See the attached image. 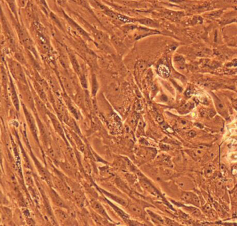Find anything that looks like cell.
I'll return each instance as SVG.
<instances>
[{
  "mask_svg": "<svg viewBox=\"0 0 237 226\" xmlns=\"http://www.w3.org/2000/svg\"><path fill=\"white\" fill-rule=\"evenodd\" d=\"M17 32H18L19 38L20 40L21 41L22 43L24 45L30 52L33 53L35 56H37V52H36V49H35L34 44H33V41L30 38L29 34H27L26 31L21 27L17 26Z\"/></svg>",
  "mask_w": 237,
  "mask_h": 226,
  "instance_id": "cell-1",
  "label": "cell"
},
{
  "mask_svg": "<svg viewBox=\"0 0 237 226\" xmlns=\"http://www.w3.org/2000/svg\"><path fill=\"white\" fill-rule=\"evenodd\" d=\"M9 67H10L11 72L13 76L18 81L26 84V78H25V75L22 69L21 66L16 61H11L9 62Z\"/></svg>",
  "mask_w": 237,
  "mask_h": 226,
  "instance_id": "cell-2",
  "label": "cell"
},
{
  "mask_svg": "<svg viewBox=\"0 0 237 226\" xmlns=\"http://www.w3.org/2000/svg\"><path fill=\"white\" fill-rule=\"evenodd\" d=\"M23 109H24V112L25 118H26V122H27L28 125H29V126L30 129H31V133L33 134V135H34V137H35V139H36V140L37 141L38 140V129H37V127H36V122H35L34 117H33L32 115L30 113V112L28 111L27 109H26V107H25L24 105L23 106Z\"/></svg>",
  "mask_w": 237,
  "mask_h": 226,
  "instance_id": "cell-3",
  "label": "cell"
},
{
  "mask_svg": "<svg viewBox=\"0 0 237 226\" xmlns=\"http://www.w3.org/2000/svg\"><path fill=\"white\" fill-rule=\"evenodd\" d=\"M181 199L182 201L187 202V203H193V205H200V201H199L198 198L196 195L191 192H184L183 193L181 196Z\"/></svg>",
  "mask_w": 237,
  "mask_h": 226,
  "instance_id": "cell-4",
  "label": "cell"
},
{
  "mask_svg": "<svg viewBox=\"0 0 237 226\" xmlns=\"http://www.w3.org/2000/svg\"><path fill=\"white\" fill-rule=\"evenodd\" d=\"M48 116L49 117H50V120H51L52 125H53V126H54V127L56 132H57L58 134H60V135H61L63 138L65 139L64 131V129H63V127H62V126H61V123H60L59 121H58V119L56 118V116L51 113H48Z\"/></svg>",
  "mask_w": 237,
  "mask_h": 226,
  "instance_id": "cell-5",
  "label": "cell"
},
{
  "mask_svg": "<svg viewBox=\"0 0 237 226\" xmlns=\"http://www.w3.org/2000/svg\"><path fill=\"white\" fill-rule=\"evenodd\" d=\"M68 52L71 64H72V67H73L74 70L75 71L76 73H77V75H78L79 76H80L82 74L81 73V67H80V65H79V62H78V61H77V58H76L75 54H74L72 52H71L70 50H68Z\"/></svg>",
  "mask_w": 237,
  "mask_h": 226,
  "instance_id": "cell-6",
  "label": "cell"
},
{
  "mask_svg": "<svg viewBox=\"0 0 237 226\" xmlns=\"http://www.w3.org/2000/svg\"><path fill=\"white\" fill-rule=\"evenodd\" d=\"M91 207H92L93 209H94L97 214L100 215V216H102L104 218H107V219H109V216L107 215V212H106V210L104 209L103 206H102L99 202L93 200V201L91 202Z\"/></svg>",
  "mask_w": 237,
  "mask_h": 226,
  "instance_id": "cell-7",
  "label": "cell"
},
{
  "mask_svg": "<svg viewBox=\"0 0 237 226\" xmlns=\"http://www.w3.org/2000/svg\"><path fill=\"white\" fill-rule=\"evenodd\" d=\"M10 93H11V96L13 103L14 106H15V109H16L17 111H19V109H20V102H19V99H18V97H17V93H16V91H15V87H14V85H13V82L11 80H10Z\"/></svg>",
  "mask_w": 237,
  "mask_h": 226,
  "instance_id": "cell-8",
  "label": "cell"
},
{
  "mask_svg": "<svg viewBox=\"0 0 237 226\" xmlns=\"http://www.w3.org/2000/svg\"><path fill=\"white\" fill-rule=\"evenodd\" d=\"M102 191H103L104 194H106V196H107L109 198L111 199V200H114L115 202H117L118 204L121 205L122 206L127 207L128 206V205H129V203L127 202V200H124V199L118 196L114 195V194H111V193L107 192V191H104V190H102Z\"/></svg>",
  "mask_w": 237,
  "mask_h": 226,
  "instance_id": "cell-9",
  "label": "cell"
},
{
  "mask_svg": "<svg viewBox=\"0 0 237 226\" xmlns=\"http://www.w3.org/2000/svg\"><path fill=\"white\" fill-rule=\"evenodd\" d=\"M50 195H51L52 201L54 202L55 205H56L58 207H66V204L64 203V200L60 198L59 196L53 189L51 190Z\"/></svg>",
  "mask_w": 237,
  "mask_h": 226,
  "instance_id": "cell-10",
  "label": "cell"
},
{
  "mask_svg": "<svg viewBox=\"0 0 237 226\" xmlns=\"http://www.w3.org/2000/svg\"><path fill=\"white\" fill-rule=\"evenodd\" d=\"M140 182L142 186H143L145 189H146L148 192H150L154 196H158L157 191H156V189H154V188L153 187V186L151 184H150V182H148L147 180L143 179V178H140Z\"/></svg>",
  "mask_w": 237,
  "mask_h": 226,
  "instance_id": "cell-11",
  "label": "cell"
},
{
  "mask_svg": "<svg viewBox=\"0 0 237 226\" xmlns=\"http://www.w3.org/2000/svg\"><path fill=\"white\" fill-rule=\"evenodd\" d=\"M38 43L40 44L41 48L42 49L44 52H47L50 50V45L48 43V41L45 38V36L40 33H38Z\"/></svg>",
  "mask_w": 237,
  "mask_h": 226,
  "instance_id": "cell-12",
  "label": "cell"
},
{
  "mask_svg": "<svg viewBox=\"0 0 237 226\" xmlns=\"http://www.w3.org/2000/svg\"><path fill=\"white\" fill-rule=\"evenodd\" d=\"M34 86H35V88H36V91H37L38 94V95L40 96V98L42 99V101H44V102H47V97L46 91H45V89H44V88L41 86V85L38 82H35Z\"/></svg>",
  "mask_w": 237,
  "mask_h": 226,
  "instance_id": "cell-13",
  "label": "cell"
},
{
  "mask_svg": "<svg viewBox=\"0 0 237 226\" xmlns=\"http://www.w3.org/2000/svg\"><path fill=\"white\" fill-rule=\"evenodd\" d=\"M61 82H62L63 84H64V87L66 88V89L67 90L68 92L69 93H72V92H73V86H72L71 82L68 79V77H66V76L64 75H61Z\"/></svg>",
  "mask_w": 237,
  "mask_h": 226,
  "instance_id": "cell-14",
  "label": "cell"
},
{
  "mask_svg": "<svg viewBox=\"0 0 237 226\" xmlns=\"http://www.w3.org/2000/svg\"><path fill=\"white\" fill-rule=\"evenodd\" d=\"M66 19H67L68 20V22L70 23L71 24V25H72V27H73L74 28H75V29L77 30V31H78L79 33L80 34H81L82 36H83V37L85 38H86L87 40H91V38L89 37V36H88V35L87 34V33L86 32H85L84 31H83V29H81V27H79L78 25H77V24H76L75 23H74L73 21H72V20H70V19L68 17H66Z\"/></svg>",
  "mask_w": 237,
  "mask_h": 226,
  "instance_id": "cell-15",
  "label": "cell"
},
{
  "mask_svg": "<svg viewBox=\"0 0 237 226\" xmlns=\"http://www.w3.org/2000/svg\"><path fill=\"white\" fill-rule=\"evenodd\" d=\"M214 99L215 104H216V108H217V109L219 113H221L222 116H227V113H226V110H225V107H224L223 104H222V102L219 100V99L217 97H216L215 95L214 96Z\"/></svg>",
  "mask_w": 237,
  "mask_h": 226,
  "instance_id": "cell-16",
  "label": "cell"
},
{
  "mask_svg": "<svg viewBox=\"0 0 237 226\" xmlns=\"http://www.w3.org/2000/svg\"><path fill=\"white\" fill-rule=\"evenodd\" d=\"M93 219H94V221H95V223L97 224H98V225H108V221L106 220V218L104 219V217H103L102 216H100V215L99 214H93Z\"/></svg>",
  "mask_w": 237,
  "mask_h": 226,
  "instance_id": "cell-17",
  "label": "cell"
},
{
  "mask_svg": "<svg viewBox=\"0 0 237 226\" xmlns=\"http://www.w3.org/2000/svg\"><path fill=\"white\" fill-rule=\"evenodd\" d=\"M147 66H148V64H147V63L145 62V61H143V60L138 61L135 66L136 72H143V71H144L146 69Z\"/></svg>",
  "mask_w": 237,
  "mask_h": 226,
  "instance_id": "cell-18",
  "label": "cell"
},
{
  "mask_svg": "<svg viewBox=\"0 0 237 226\" xmlns=\"http://www.w3.org/2000/svg\"><path fill=\"white\" fill-rule=\"evenodd\" d=\"M158 72H159V75L163 77H168L170 75V70H169L168 68L164 65L159 66V68H158Z\"/></svg>",
  "mask_w": 237,
  "mask_h": 226,
  "instance_id": "cell-19",
  "label": "cell"
},
{
  "mask_svg": "<svg viewBox=\"0 0 237 226\" xmlns=\"http://www.w3.org/2000/svg\"><path fill=\"white\" fill-rule=\"evenodd\" d=\"M128 207H129V211H132L134 214L138 215V216H141L142 214H143L141 208L139 207L137 205H134V204H129L128 205Z\"/></svg>",
  "mask_w": 237,
  "mask_h": 226,
  "instance_id": "cell-20",
  "label": "cell"
},
{
  "mask_svg": "<svg viewBox=\"0 0 237 226\" xmlns=\"http://www.w3.org/2000/svg\"><path fill=\"white\" fill-rule=\"evenodd\" d=\"M66 102H67L68 106L69 109L70 110L71 112H72V113L74 115V116H75L76 118H77V119H79V112L77 111V110L75 108V107H74L72 104H71L70 101L69 99H68V101H67V99H66Z\"/></svg>",
  "mask_w": 237,
  "mask_h": 226,
  "instance_id": "cell-21",
  "label": "cell"
},
{
  "mask_svg": "<svg viewBox=\"0 0 237 226\" xmlns=\"http://www.w3.org/2000/svg\"><path fill=\"white\" fill-rule=\"evenodd\" d=\"M56 214L58 216V219H61V221H66L68 219V214L65 212V211H62L61 209H56Z\"/></svg>",
  "mask_w": 237,
  "mask_h": 226,
  "instance_id": "cell-22",
  "label": "cell"
},
{
  "mask_svg": "<svg viewBox=\"0 0 237 226\" xmlns=\"http://www.w3.org/2000/svg\"><path fill=\"white\" fill-rule=\"evenodd\" d=\"M139 23H141L142 25H146V26L148 27H157V25H156V23H154L153 20H150V19H143V20H138Z\"/></svg>",
  "mask_w": 237,
  "mask_h": 226,
  "instance_id": "cell-23",
  "label": "cell"
},
{
  "mask_svg": "<svg viewBox=\"0 0 237 226\" xmlns=\"http://www.w3.org/2000/svg\"><path fill=\"white\" fill-rule=\"evenodd\" d=\"M193 107L194 105L193 103H187L184 104V105H183L182 107L180 108L179 112L181 113H187V112H189L191 109H192L193 108Z\"/></svg>",
  "mask_w": 237,
  "mask_h": 226,
  "instance_id": "cell-24",
  "label": "cell"
},
{
  "mask_svg": "<svg viewBox=\"0 0 237 226\" xmlns=\"http://www.w3.org/2000/svg\"><path fill=\"white\" fill-rule=\"evenodd\" d=\"M15 57L19 63L23 64H26V60H25L24 57V56L21 53H20V52H16V53L15 54Z\"/></svg>",
  "mask_w": 237,
  "mask_h": 226,
  "instance_id": "cell-25",
  "label": "cell"
},
{
  "mask_svg": "<svg viewBox=\"0 0 237 226\" xmlns=\"http://www.w3.org/2000/svg\"><path fill=\"white\" fill-rule=\"evenodd\" d=\"M97 89H98V84H97V80L95 76L93 77V95H95L97 93Z\"/></svg>",
  "mask_w": 237,
  "mask_h": 226,
  "instance_id": "cell-26",
  "label": "cell"
},
{
  "mask_svg": "<svg viewBox=\"0 0 237 226\" xmlns=\"http://www.w3.org/2000/svg\"><path fill=\"white\" fill-rule=\"evenodd\" d=\"M76 101H77V104H79L80 107H82L83 105V97L81 93H77V96H76Z\"/></svg>",
  "mask_w": 237,
  "mask_h": 226,
  "instance_id": "cell-27",
  "label": "cell"
},
{
  "mask_svg": "<svg viewBox=\"0 0 237 226\" xmlns=\"http://www.w3.org/2000/svg\"><path fill=\"white\" fill-rule=\"evenodd\" d=\"M178 125L180 128L181 129H184V128L188 127L189 125V123L187 121L184 119H181L178 121Z\"/></svg>",
  "mask_w": 237,
  "mask_h": 226,
  "instance_id": "cell-28",
  "label": "cell"
},
{
  "mask_svg": "<svg viewBox=\"0 0 237 226\" xmlns=\"http://www.w3.org/2000/svg\"><path fill=\"white\" fill-rule=\"evenodd\" d=\"M150 214L151 215L152 220L154 221H155L156 223H164V221L162 220V218H161L159 216H158V215H156L155 214H154V213H152V212H150Z\"/></svg>",
  "mask_w": 237,
  "mask_h": 226,
  "instance_id": "cell-29",
  "label": "cell"
},
{
  "mask_svg": "<svg viewBox=\"0 0 237 226\" xmlns=\"http://www.w3.org/2000/svg\"><path fill=\"white\" fill-rule=\"evenodd\" d=\"M8 4H9L10 8L11 9L12 11L15 14H16V11H15V0H6Z\"/></svg>",
  "mask_w": 237,
  "mask_h": 226,
  "instance_id": "cell-30",
  "label": "cell"
},
{
  "mask_svg": "<svg viewBox=\"0 0 237 226\" xmlns=\"http://www.w3.org/2000/svg\"><path fill=\"white\" fill-rule=\"evenodd\" d=\"M193 152L197 157H200V156L204 155V154H205V152H206V150H205V149H204V148H200V149L195 150H194Z\"/></svg>",
  "mask_w": 237,
  "mask_h": 226,
  "instance_id": "cell-31",
  "label": "cell"
},
{
  "mask_svg": "<svg viewBox=\"0 0 237 226\" xmlns=\"http://www.w3.org/2000/svg\"><path fill=\"white\" fill-rule=\"evenodd\" d=\"M175 61L179 66H184V59L181 56H177L175 57Z\"/></svg>",
  "mask_w": 237,
  "mask_h": 226,
  "instance_id": "cell-32",
  "label": "cell"
},
{
  "mask_svg": "<svg viewBox=\"0 0 237 226\" xmlns=\"http://www.w3.org/2000/svg\"><path fill=\"white\" fill-rule=\"evenodd\" d=\"M77 1H78L79 4H81V5L83 6V7L88 8V4L86 0H77Z\"/></svg>",
  "mask_w": 237,
  "mask_h": 226,
  "instance_id": "cell-33",
  "label": "cell"
},
{
  "mask_svg": "<svg viewBox=\"0 0 237 226\" xmlns=\"http://www.w3.org/2000/svg\"><path fill=\"white\" fill-rule=\"evenodd\" d=\"M200 114H201L202 116H207L209 115V111H207L206 109H203L200 110Z\"/></svg>",
  "mask_w": 237,
  "mask_h": 226,
  "instance_id": "cell-34",
  "label": "cell"
},
{
  "mask_svg": "<svg viewBox=\"0 0 237 226\" xmlns=\"http://www.w3.org/2000/svg\"><path fill=\"white\" fill-rule=\"evenodd\" d=\"M156 121H157V122L158 123H164V118H163L162 117V116H161V115H157V116H156Z\"/></svg>",
  "mask_w": 237,
  "mask_h": 226,
  "instance_id": "cell-35",
  "label": "cell"
},
{
  "mask_svg": "<svg viewBox=\"0 0 237 226\" xmlns=\"http://www.w3.org/2000/svg\"><path fill=\"white\" fill-rule=\"evenodd\" d=\"M196 135H197L196 132H195L194 130H191L189 132V137H191V138H193V137H195Z\"/></svg>",
  "mask_w": 237,
  "mask_h": 226,
  "instance_id": "cell-36",
  "label": "cell"
},
{
  "mask_svg": "<svg viewBox=\"0 0 237 226\" xmlns=\"http://www.w3.org/2000/svg\"><path fill=\"white\" fill-rule=\"evenodd\" d=\"M212 170L213 168H211V166H208L207 168H206V169H205V173L207 174H211L212 173Z\"/></svg>",
  "mask_w": 237,
  "mask_h": 226,
  "instance_id": "cell-37",
  "label": "cell"
},
{
  "mask_svg": "<svg viewBox=\"0 0 237 226\" xmlns=\"http://www.w3.org/2000/svg\"><path fill=\"white\" fill-rule=\"evenodd\" d=\"M27 222H28L27 223L29 224V225H34V221L31 220V219H28Z\"/></svg>",
  "mask_w": 237,
  "mask_h": 226,
  "instance_id": "cell-38",
  "label": "cell"
},
{
  "mask_svg": "<svg viewBox=\"0 0 237 226\" xmlns=\"http://www.w3.org/2000/svg\"><path fill=\"white\" fill-rule=\"evenodd\" d=\"M205 209L206 210V211H210L211 210V206H210L209 205H207L205 207Z\"/></svg>",
  "mask_w": 237,
  "mask_h": 226,
  "instance_id": "cell-39",
  "label": "cell"
},
{
  "mask_svg": "<svg viewBox=\"0 0 237 226\" xmlns=\"http://www.w3.org/2000/svg\"><path fill=\"white\" fill-rule=\"evenodd\" d=\"M233 106L235 107V108L237 109V100L234 101V102H233Z\"/></svg>",
  "mask_w": 237,
  "mask_h": 226,
  "instance_id": "cell-40",
  "label": "cell"
},
{
  "mask_svg": "<svg viewBox=\"0 0 237 226\" xmlns=\"http://www.w3.org/2000/svg\"><path fill=\"white\" fill-rule=\"evenodd\" d=\"M232 2L235 3V4H237V0H231Z\"/></svg>",
  "mask_w": 237,
  "mask_h": 226,
  "instance_id": "cell-41",
  "label": "cell"
}]
</instances>
